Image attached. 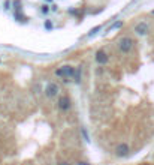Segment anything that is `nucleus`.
Returning <instances> with one entry per match:
<instances>
[{
	"label": "nucleus",
	"mask_w": 154,
	"mask_h": 165,
	"mask_svg": "<svg viewBox=\"0 0 154 165\" xmlns=\"http://www.w3.org/2000/svg\"><path fill=\"white\" fill-rule=\"evenodd\" d=\"M47 2H52V0H47Z\"/></svg>",
	"instance_id": "nucleus-17"
},
{
	"label": "nucleus",
	"mask_w": 154,
	"mask_h": 165,
	"mask_svg": "<svg viewBox=\"0 0 154 165\" xmlns=\"http://www.w3.org/2000/svg\"><path fill=\"white\" fill-rule=\"evenodd\" d=\"M100 29H102L100 26H97V27H93V29H91V30H90V32L87 33V38H91V36H94L97 32H100Z\"/></svg>",
	"instance_id": "nucleus-9"
},
{
	"label": "nucleus",
	"mask_w": 154,
	"mask_h": 165,
	"mask_svg": "<svg viewBox=\"0 0 154 165\" xmlns=\"http://www.w3.org/2000/svg\"><path fill=\"white\" fill-rule=\"evenodd\" d=\"M57 165H69V164H67V162H59Z\"/></svg>",
	"instance_id": "nucleus-15"
},
{
	"label": "nucleus",
	"mask_w": 154,
	"mask_h": 165,
	"mask_svg": "<svg viewBox=\"0 0 154 165\" xmlns=\"http://www.w3.org/2000/svg\"><path fill=\"white\" fill-rule=\"evenodd\" d=\"M45 29H47V30H51V29H52V23H51V21H45Z\"/></svg>",
	"instance_id": "nucleus-12"
},
{
	"label": "nucleus",
	"mask_w": 154,
	"mask_h": 165,
	"mask_svg": "<svg viewBox=\"0 0 154 165\" xmlns=\"http://www.w3.org/2000/svg\"><path fill=\"white\" fill-rule=\"evenodd\" d=\"M83 135H84V138H85V141H90V138H88V134H87V131L83 128Z\"/></svg>",
	"instance_id": "nucleus-13"
},
{
	"label": "nucleus",
	"mask_w": 154,
	"mask_h": 165,
	"mask_svg": "<svg viewBox=\"0 0 154 165\" xmlns=\"http://www.w3.org/2000/svg\"><path fill=\"white\" fill-rule=\"evenodd\" d=\"M129 153H130V147L127 143H120L115 147V155L118 158H126V156H129Z\"/></svg>",
	"instance_id": "nucleus-5"
},
{
	"label": "nucleus",
	"mask_w": 154,
	"mask_h": 165,
	"mask_svg": "<svg viewBox=\"0 0 154 165\" xmlns=\"http://www.w3.org/2000/svg\"><path fill=\"white\" fill-rule=\"evenodd\" d=\"M15 18H18L20 21H23V20H25V18L23 17V14H21V12H17V14H15Z\"/></svg>",
	"instance_id": "nucleus-11"
},
{
	"label": "nucleus",
	"mask_w": 154,
	"mask_h": 165,
	"mask_svg": "<svg viewBox=\"0 0 154 165\" xmlns=\"http://www.w3.org/2000/svg\"><path fill=\"white\" fill-rule=\"evenodd\" d=\"M118 50L120 53H123V54H127V53H130L133 45H135V41H133V38L130 36H123V38H120L118 39Z\"/></svg>",
	"instance_id": "nucleus-2"
},
{
	"label": "nucleus",
	"mask_w": 154,
	"mask_h": 165,
	"mask_svg": "<svg viewBox=\"0 0 154 165\" xmlns=\"http://www.w3.org/2000/svg\"><path fill=\"white\" fill-rule=\"evenodd\" d=\"M60 92V87L56 84V82H48L47 87H45V95H47V98L49 99H52V98H56Z\"/></svg>",
	"instance_id": "nucleus-4"
},
{
	"label": "nucleus",
	"mask_w": 154,
	"mask_h": 165,
	"mask_svg": "<svg viewBox=\"0 0 154 165\" xmlns=\"http://www.w3.org/2000/svg\"><path fill=\"white\" fill-rule=\"evenodd\" d=\"M75 66H71V65H63L56 69V75L63 78L64 81H69V78H73V74H75Z\"/></svg>",
	"instance_id": "nucleus-1"
},
{
	"label": "nucleus",
	"mask_w": 154,
	"mask_h": 165,
	"mask_svg": "<svg viewBox=\"0 0 154 165\" xmlns=\"http://www.w3.org/2000/svg\"><path fill=\"white\" fill-rule=\"evenodd\" d=\"M81 80H83V68L78 66V68L75 69V74H73V82H75V84H79Z\"/></svg>",
	"instance_id": "nucleus-8"
},
{
	"label": "nucleus",
	"mask_w": 154,
	"mask_h": 165,
	"mask_svg": "<svg viewBox=\"0 0 154 165\" xmlns=\"http://www.w3.org/2000/svg\"><path fill=\"white\" fill-rule=\"evenodd\" d=\"M72 107V101L71 98L67 96V95H63V96H60L59 99V108L60 111H63V113H66V111H69Z\"/></svg>",
	"instance_id": "nucleus-3"
},
{
	"label": "nucleus",
	"mask_w": 154,
	"mask_h": 165,
	"mask_svg": "<svg viewBox=\"0 0 154 165\" xmlns=\"http://www.w3.org/2000/svg\"><path fill=\"white\" fill-rule=\"evenodd\" d=\"M120 27H123V21H117L115 24H112V26L109 27V32H111V30H115V29H120Z\"/></svg>",
	"instance_id": "nucleus-10"
},
{
	"label": "nucleus",
	"mask_w": 154,
	"mask_h": 165,
	"mask_svg": "<svg viewBox=\"0 0 154 165\" xmlns=\"http://www.w3.org/2000/svg\"><path fill=\"white\" fill-rule=\"evenodd\" d=\"M148 32H150V26L145 23V21H141V23H138L135 26V33H136V35L145 36Z\"/></svg>",
	"instance_id": "nucleus-7"
},
{
	"label": "nucleus",
	"mask_w": 154,
	"mask_h": 165,
	"mask_svg": "<svg viewBox=\"0 0 154 165\" xmlns=\"http://www.w3.org/2000/svg\"><path fill=\"white\" fill-rule=\"evenodd\" d=\"M48 11H49V8H48L47 5H44V6H42V12H44V14H47Z\"/></svg>",
	"instance_id": "nucleus-14"
},
{
	"label": "nucleus",
	"mask_w": 154,
	"mask_h": 165,
	"mask_svg": "<svg viewBox=\"0 0 154 165\" xmlns=\"http://www.w3.org/2000/svg\"><path fill=\"white\" fill-rule=\"evenodd\" d=\"M0 63H2V60H0Z\"/></svg>",
	"instance_id": "nucleus-18"
},
{
	"label": "nucleus",
	"mask_w": 154,
	"mask_h": 165,
	"mask_svg": "<svg viewBox=\"0 0 154 165\" xmlns=\"http://www.w3.org/2000/svg\"><path fill=\"white\" fill-rule=\"evenodd\" d=\"M153 14H154V11H153Z\"/></svg>",
	"instance_id": "nucleus-19"
},
{
	"label": "nucleus",
	"mask_w": 154,
	"mask_h": 165,
	"mask_svg": "<svg viewBox=\"0 0 154 165\" xmlns=\"http://www.w3.org/2000/svg\"><path fill=\"white\" fill-rule=\"evenodd\" d=\"M78 165H90V164H87V162H79Z\"/></svg>",
	"instance_id": "nucleus-16"
},
{
	"label": "nucleus",
	"mask_w": 154,
	"mask_h": 165,
	"mask_svg": "<svg viewBox=\"0 0 154 165\" xmlns=\"http://www.w3.org/2000/svg\"><path fill=\"white\" fill-rule=\"evenodd\" d=\"M94 59L97 65H106L108 62H109V56H108V53L105 50H97Z\"/></svg>",
	"instance_id": "nucleus-6"
}]
</instances>
